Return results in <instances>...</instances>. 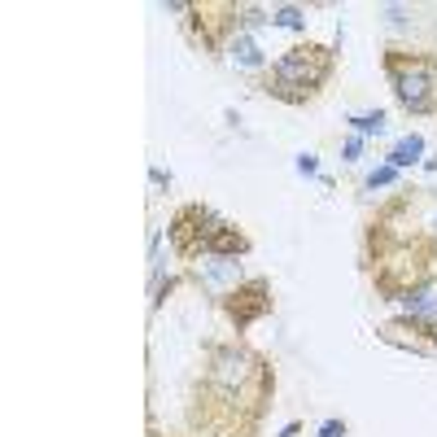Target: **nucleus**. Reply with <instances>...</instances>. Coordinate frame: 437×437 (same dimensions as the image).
<instances>
[{
    "mask_svg": "<svg viewBox=\"0 0 437 437\" xmlns=\"http://www.w3.org/2000/svg\"><path fill=\"white\" fill-rule=\"evenodd\" d=\"M324 70H328V62L320 57V49H293L285 62L276 66V79H280V88H306L311 92L315 84H320L324 79Z\"/></svg>",
    "mask_w": 437,
    "mask_h": 437,
    "instance_id": "obj_1",
    "label": "nucleus"
},
{
    "mask_svg": "<svg viewBox=\"0 0 437 437\" xmlns=\"http://www.w3.org/2000/svg\"><path fill=\"white\" fill-rule=\"evenodd\" d=\"M394 84H398V97H403L407 110H429V70H424L420 62L411 66H398L394 70Z\"/></svg>",
    "mask_w": 437,
    "mask_h": 437,
    "instance_id": "obj_2",
    "label": "nucleus"
},
{
    "mask_svg": "<svg viewBox=\"0 0 437 437\" xmlns=\"http://www.w3.org/2000/svg\"><path fill=\"white\" fill-rule=\"evenodd\" d=\"M420 153H424V140L407 136V140H398L394 153H389V167H411V162H420Z\"/></svg>",
    "mask_w": 437,
    "mask_h": 437,
    "instance_id": "obj_3",
    "label": "nucleus"
},
{
    "mask_svg": "<svg viewBox=\"0 0 437 437\" xmlns=\"http://www.w3.org/2000/svg\"><path fill=\"white\" fill-rule=\"evenodd\" d=\"M232 57H236L241 66H258V62H263V53H258V44L250 40V35H241V40L232 44Z\"/></svg>",
    "mask_w": 437,
    "mask_h": 437,
    "instance_id": "obj_4",
    "label": "nucleus"
},
{
    "mask_svg": "<svg viewBox=\"0 0 437 437\" xmlns=\"http://www.w3.org/2000/svg\"><path fill=\"white\" fill-rule=\"evenodd\" d=\"M354 132H363V136H381V132H385V114H359V118H354Z\"/></svg>",
    "mask_w": 437,
    "mask_h": 437,
    "instance_id": "obj_5",
    "label": "nucleus"
},
{
    "mask_svg": "<svg viewBox=\"0 0 437 437\" xmlns=\"http://www.w3.org/2000/svg\"><path fill=\"white\" fill-rule=\"evenodd\" d=\"M276 27H289V31H298V27H306L302 9H280V14H276Z\"/></svg>",
    "mask_w": 437,
    "mask_h": 437,
    "instance_id": "obj_6",
    "label": "nucleus"
},
{
    "mask_svg": "<svg viewBox=\"0 0 437 437\" xmlns=\"http://www.w3.org/2000/svg\"><path fill=\"white\" fill-rule=\"evenodd\" d=\"M407 306H411L416 315H437V302L429 298V293H416V298H407Z\"/></svg>",
    "mask_w": 437,
    "mask_h": 437,
    "instance_id": "obj_7",
    "label": "nucleus"
},
{
    "mask_svg": "<svg viewBox=\"0 0 437 437\" xmlns=\"http://www.w3.org/2000/svg\"><path fill=\"white\" fill-rule=\"evenodd\" d=\"M389 180H394V167H381V171H372V180H368V188H385Z\"/></svg>",
    "mask_w": 437,
    "mask_h": 437,
    "instance_id": "obj_8",
    "label": "nucleus"
},
{
    "mask_svg": "<svg viewBox=\"0 0 437 437\" xmlns=\"http://www.w3.org/2000/svg\"><path fill=\"white\" fill-rule=\"evenodd\" d=\"M298 171L302 175H315V158H311V153H302V158H298Z\"/></svg>",
    "mask_w": 437,
    "mask_h": 437,
    "instance_id": "obj_9",
    "label": "nucleus"
},
{
    "mask_svg": "<svg viewBox=\"0 0 437 437\" xmlns=\"http://www.w3.org/2000/svg\"><path fill=\"white\" fill-rule=\"evenodd\" d=\"M320 437H341V424H337V420H328L324 429H320Z\"/></svg>",
    "mask_w": 437,
    "mask_h": 437,
    "instance_id": "obj_10",
    "label": "nucleus"
}]
</instances>
